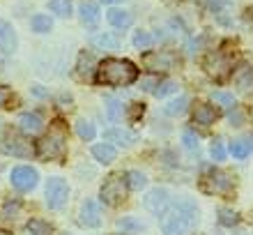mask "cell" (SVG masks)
<instances>
[{"label":"cell","mask_w":253,"mask_h":235,"mask_svg":"<svg viewBox=\"0 0 253 235\" xmlns=\"http://www.w3.org/2000/svg\"><path fill=\"white\" fill-rule=\"evenodd\" d=\"M92 157L99 164H111V161H115V157H118V150H115V145H111V143H97V145H92Z\"/></svg>","instance_id":"cell-19"},{"label":"cell","mask_w":253,"mask_h":235,"mask_svg":"<svg viewBox=\"0 0 253 235\" xmlns=\"http://www.w3.org/2000/svg\"><path fill=\"white\" fill-rule=\"evenodd\" d=\"M44 198H46L48 210H60L65 208L67 198H69V185L62 178H48L46 189H44Z\"/></svg>","instance_id":"cell-7"},{"label":"cell","mask_w":253,"mask_h":235,"mask_svg":"<svg viewBox=\"0 0 253 235\" xmlns=\"http://www.w3.org/2000/svg\"><path fill=\"white\" fill-rule=\"evenodd\" d=\"M99 2H104V5H113V2H122V0H99Z\"/></svg>","instance_id":"cell-40"},{"label":"cell","mask_w":253,"mask_h":235,"mask_svg":"<svg viewBox=\"0 0 253 235\" xmlns=\"http://www.w3.org/2000/svg\"><path fill=\"white\" fill-rule=\"evenodd\" d=\"M210 155H212L214 161H223V159H226V148H223V143H221L219 139L212 143V148H210Z\"/></svg>","instance_id":"cell-37"},{"label":"cell","mask_w":253,"mask_h":235,"mask_svg":"<svg viewBox=\"0 0 253 235\" xmlns=\"http://www.w3.org/2000/svg\"><path fill=\"white\" fill-rule=\"evenodd\" d=\"M131 42H133V47L136 48H150L152 47V35L147 33V30H136L133 37H131Z\"/></svg>","instance_id":"cell-28"},{"label":"cell","mask_w":253,"mask_h":235,"mask_svg":"<svg viewBox=\"0 0 253 235\" xmlns=\"http://www.w3.org/2000/svg\"><path fill=\"white\" fill-rule=\"evenodd\" d=\"M247 145H249V150H253V136H249V141H247Z\"/></svg>","instance_id":"cell-41"},{"label":"cell","mask_w":253,"mask_h":235,"mask_svg":"<svg viewBox=\"0 0 253 235\" xmlns=\"http://www.w3.org/2000/svg\"><path fill=\"white\" fill-rule=\"evenodd\" d=\"M205 72L212 76L214 81L223 83L226 79H230L233 74V55L228 51H212V53L205 58Z\"/></svg>","instance_id":"cell-5"},{"label":"cell","mask_w":253,"mask_h":235,"mask_svg":"<svg viewBox=\"0 0 253 235\" xmlns=\"http://www.w3.org/2000/svg\"><path fill=\"white\" fill-rule=\"evenodd\" d=\"M126 191H129V185H126V178L122 173H111L101 185V201L106 205H122L126 201Z\"/></svg>","instance_id":"cell-4"},{"label":"cell","mask_w":253,"mask_h":235,"mask_svg":"<svg viewBox=\"0 0 253 235\" xmlns=\"http://www.w3.org/2000/svg\"><path fill=\"white\" fill-rule=\"evenodd\" d=\"M143 205H145V210H150L152 215H164L166 208L170 205V196H168V191L164 187H157V189H152V191H147V196L143 198Z\"/></svg>","instance_id":"cell-11"},{"label":"cell","mask_w":253,"mask_h":235,"mask_svg":"<svg viewBox=\"0 0 253 235\" xmlns=\"http://www.w3.org/2000/svg\"><path fill=\"white\" fill-rule=\"evenodd\" d=\"M125 178H126V185H129V189H136V191H140V189L147 187V175L140 173V171H126Z\"/></svg>","instance_id":"cell-24"},{"label":"cell","mask_w":253,"mask_h":235,"mask_svg":"<svg viewBox=\"0 0 253 235\" xmlns=\"http://www.w3.org/2000/svg\"><path fill=\"white\" fill-rule=\"evenodd\" d=\"M216 118H219V111L210 104H198L193 111V125H200V127H212Z\"/></svg>","instance_id":"cell-16"},{"label":"cell","mask_w":253,"mask_h":235,"mask_svg":"<svg viewBox=\"0 0 253 235\" xmlns=\"http://www.w3.org/2000/svg\"><path fill=\"white\" fill-rule=\"evenodd\" d=\"M79 14H81V21H83L85 26H94V23L99 21V7L94 5V2H87V0L81 2Z\"/></svg>","instance_id":"cell-20"},{"label":"cell","mask_w":253,"mask_h":235,"mask_svg":"<svg viewBox=\"0 0 253 235\" xmlns=\"http://www.w3.org/2000/svg\"><path fill=\"white\" fill-rule=\"evenodd\" d=\"M212 99L216 101V104H221V106H228V108H235V97L228 93H214Z\"/></svg>","instance_id":"cell-36"},{"label":"cell","mask_w":253,"mask_h":235,"mask_svg":"<svg viewBox=\"0 0 253 235\" xmlns=\"http://www.w3.org/2000/svg\"><path fill=\"white\" fill-rule=\"evenodd\" d=\"M28 235H51V226L42 219H33L28 222Z\"/></svg>","instance_id":"cell-29"},{"label":"cell","mask_w":253,"mask_h":235,"mask_svg":"<svg viewBox=\"0 0 253 235\" xmlns=\"http://www.w3.org/2000/svg\"><path fill=\"white\" fill-rule=\"evenodd\" d=\"M37 157L46 161H65L67 157V127L62 120H55L48 127V134H44L37 141Z\"/></svg>","instance_id":"cell-3"},{"label":"cell","mask_w":253,"mask_h":235,"mask_svg":"<svg viewBox=\"0 0 253 235\" xmlns=\"http://www.w3.org/2000/svg\"><path fill=\"white\" fill-rule=\"evenodd\" d=\"M19 129L26 136H35L44 129V120L40 113H21L19 115Z\"/></svg>","instance_id":"cell-15"},{"label":"cell","mask_w":253,"mask_h":235,"mask_svg":"<svg viewBox=\"0 0 253 235\" xmlns=\"http://www.w3.org/2000/svg\"><path fill=\"white\" fill-rule=\"evenodd\" d=\"M104 104H106V113L111 120H120V115H122V106H120V101L115 99V97H106L104 99Z\"/></svg>","instance_id":"cell-30"},{"label":"cell","mask_w":253,"mask_h":235,"mask_svg":"<svg viewBox=\"0 0 253 235\" xmlns=\"http://www.w3.org/2000/svg\"><path fill=\"white\" fill-rule=\"evenodd\" d=\"M48 9H51L55 16L67 19V16L72 14V9H74V2L72 0H48Z\"/></svg>","instance_id":"cell-23"},{"label":"cell","mask_w":253,"mask_h":235,"mask_svg":"<svg viewBox=\"0 0 253 235\" xmlns=\"http://www.w3.org/2000/svg\"><path fill=\"white\" fill-rule=\"evenodd\" d=\"M118 226H120L122 231H143L145 226L138 222V219H133V217H122L120 222H118Z\"/></svg>","instance_id":"cell-34"},{"label":"cell","mask_w":253,"mask_h":235,"mask_svg":"<svg viewBox=\"0 0 253 235\" xmlns=\"http://www.w3.org/2000/svg\"><path fill=\"white\" fill-rule=\"evenodd\" d=\"M143 65L145 69H150L152 74H166L170 69H175L177 65V58L173 53H168V51H154V53H147L143 55Z\"/></svg>","instance_id":"cell-8"},{"label":"cell","mask_w":253,"mask_h":235,"mask_svg":"<svg viewBox=\"0 0 253 235\" xmlns=\"http://www.w3.org/2000/svg\"><path fill=\"white\" fill-rule=\"evenodd\" d=\"M12 88L9 86H0V108H7L9 101H12Z\"/></svg>","instance_id":"cell-38"},{"label":"cell","mask_w":253,"mask_h":235,"mask_svg":"<svg viewBox=\"0 0 253 235\" xmlns=\"http://www.w3.org/2000/svg\"><path fill=\"white\" fill-rule=\"evenodd\" d=\"M9 180H12V187L19 189V191H33L37 187V182H40V173L30 166H16L12 168Z\"/></svg>","instance_id":"cell-9"},{"label":"cell","mask_w":253,"mask_h":235,"mask_svg":"<svg viewBox=\"0 0 253 235\" xmlns=\"http://www.w3.org/2000/svg\"><path fill=\"white\" fill-rule=\"evenodd\" d=\"M200 189L205 194H214V196H230L233 191V180L226 171H219V168H210L203 180H200Z\"/></svg>","instance_id":"cell-6"},{"label":"cell","mask_w":253,"mask_h":235,"mask_svg":"<svg viewBox=\"0 0 253 235\" xmlns=\"http://www.w3.org/2000/svg\"><path fill=\"white\" fill-rule=\"evenodd\" d=\"M35 94H40V97H44V94H46V93H44V90H42V88L37 86V88H35Z\"/></svg>","instance_id":"cell-39"},{"label":"cell","mask_w":253,"mask_h":235,"mask_svg":"<svg viewBox=\"0 0 253 235\" xmlns=\"http://www.w3.org/2000/svg\"><path fill=\"white\" fill-rule=\"evenodd\" d=\"M104 139H106L111 145H131V143L138 141V134L136 132H131V129H125V127H113L108 129V132H104Z\"/></svg>","instance_id":"cell-14"},{"label":"cell","mask_w":253,"mask_h":235,"mask_svg":"<svg viewBox=\"0 0 253 235\" xmlns=\"http://www.w3.org/2000/svg\"><path fill=\"white\" fill-rule=\"evenodd\" d=\"M79 222H81V226H85V229H97L101 224V208L94 198H85V201L81 203Z\"/></svg>","instance_id":"cell-12"},{"label":"cell","mask_w":253,"mask_h":235,"mask_svg":"<svg viewBox=\"0 0 253 235\" xmlns=\"http://www.w3.org/2000/svg\"><path fill=\"white\" fill-rule=\"evenodd\" d=\"M228 150H230V155H233L235 159H247V157H249V145H247V141H233Z\"/></svg>","instance_id":"cell-31"},{"label":"cell","mask_w":253,"mask_h":235,"mask_svg":"<svg viewBox=\"0 0 253 235\" xmlns=\"http://www.w3.org/2000/svg\"><path fill=\"white\" fill-rule=\"evenodd\" d=\"M237 222H240L237 212H233L230 208H219V224H223V226H235Z\"/></svg>","instance_id":"cell-32"},{"label":"cell","mask_w":253,"mask_h":235,"mask_svg":"<svg viewBox=\"0 0 253 235\" xmlns=\"http://www.w3.org/2000/svg\"><path fill=\"white\" fill-rule=\"evenodd\" d=\"M233 81L240 88V93H253V69L249 65H242L240 69H235Z\"/></svg>","instance_id":"cell-17"},{"label":"cell","mask_w":253,"mask_h":235,"mask_svg":"<svg viewBox=\"0 0 253 235\" xmlns=\"http://www.w3.org/2000/svg\"><path fill=\"white\" fill-rule=\"evenodd\" d=\"M92 47H97V48H111V51H115V48H120V44H122V40L118 37L115 33H97V35H92Z\"/></svg>","instance_id":"cell-18"},{"label":"cell","mask_w":253,"mask_h":235,"mask_svg":"<svg viewBox=\"0 0 253 235\" xmlns=\"http://www.w3.org/2000/svg\"><path fill=\"white\" fill-rule=\"evenodd\" d=\"M76 134L83 139V141H92L94 136H97V129L90 120H79L76 122Z\"/></svg>","instance_id":"cell-26"},{"label":"cell","mask_w":253,"mask_h":235,"mask_svg":"<svg viewBox=\"0 0 253 235\" xmlns=\"http://www.w3.org/2000/svg\"><path fill=\"white\" fill-rule=\"evenodd\" d=\"M0 150L5 155H12V157H21V159H28L33 157V145L19 134H7L2 141H0Z\"/></svg>","instance_id":"cell-10"},{"label":"cell","mask_w":253,"mask_h":235,"mask_svg":"<svg viewBox=\"0 0 253 235\" xmlns=\"http://www.w3.org/2000/svg\"><path fill=\"white\" fill-rule=\"evenodd\" d=\"M0 235H7V233H2V231H0Z\"/></svg>","instance_id":"cell-42"},{"label":"cell","mask_w":253,"mask_h":235,"mask_svg":"<svg viewBox=\"0 0 253 235\" xmlns=\"http://www.w3.org/2000/svg\"><path fill=\"white\" fill-rule=\"evenodd\" d=\"M154 93V97H166V94H173V93H177V83H175V81H159V86L154 88L152 90Z\"/></svg>","instance_id":"cell-27"},{"label":"cell","mask_w":253,"mask_h":235,"mask_svg":"<svg viewBox=\"0 0 253 235\" xmlns=\"http://www.w3.org/2000/svg\"><path fill=\"white\" fill-rule=\"evenodd\" d=\"M21 210V203H5V208H2V212H0V219H7V222H14L16 219V212Z\"/></svg>","instance_id":"cell-33"},{"label":"cell","mask_w":253,"mask_h":235,"mask_svg":"<svg viewBox=\"0 0 253 235\" xmlns=\"http://www.w3.org/2000/svg\"><path fill=\"white\" fill-rule=\"evenodd\" d=\"M187 106H189V97H177V99H173V101H168L166 106H164V113L166 115H180V113H184L187 111Z\"/></svg>","instance_id":"cell-25"},{"label":"cell","mask_w":253,"mask_h":235,"mask_svg":"<svg viewBox=\"0 0 253 235\" xmlns=\"http://www.w3.org/2000/svg\"><path fill=\"white\" fill-rule=\"evenodd\" d=\"M200 222V210L191 198L170 203L164 215H159L161 235H189Z\"/></svg>","instance_id":"cell-1"},{"label":"cell","mask_w":253,"mask_h":235,"mask_svg":"<svg viewBox=\"0 0 253 235\" xmlns=\"http://www.w3.org/2000/svg\"><path fill=\"white\" fill-rule=\"evenodd\" d=\"M19 47V40H16V30L9 21L0 19V53L2 55H12Z\"/></svg>","instance_id":"cell-13"},{"label":"cell","mask_w":253,"mask_h":235,"mask_svg":"<svg viewBox=\"0 0 253 235\" xmlns=\"http://www.w3.org/2000/svg\"><path fill=\"white\" fill-rule=\"evenodd\" d=\"M106 19L113 28H129L131 26V21H133V16L126 12V9H111V12L106 14Z\"/></svg>","instance_id":"cell-21"},{"label":"cell","mask_w":253,"mask_h":235,"mask_svg":"<svg viewBox=\"0 0 253 235\" xmlns=\"http://www.w3.org/2000/svg\"><path fill=\"white\" fill-rule=\"evenodd\" d=\"M30 28H33V33H37V35H46V33H51L53 21L48 19V14H35L33 19H30Z\"/></svg>","instance_id":"cell-22"},{"label":"cell","mask_w":253,"mask_h":235,"mask_svg":"<svg viewBox=\"0 0 253 235\" xmlns=\"http://www.w3.org/2000/svg\"><path fill=\"white\" fill-rule=\"evenodd\" d=\"M94 81L111 88L131 86L138 81V67L131 60H125V58H104L101 62H97Z\"/></svg>","instance_id":"cell-2"},{"label":"cell","mask_w":253,"mask_h":235,"mask_svg":"<svg viewBox=\"0 0 253 235\" xmlns=\"http://www.w3.org/2000/svg\"><path fill=\"white\" fill-rule=\"evenodd\" d=\"M182 143H184L187 150H196L198 148V136L193 134L191 129H184V132H182Z\"/></svg>","instance_id":"cell-35"}]
</instances>
